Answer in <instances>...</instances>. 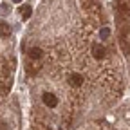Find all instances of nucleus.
I'll use <instances>...</instances> for the list:
<instances>
[{
	"mask_svg": "<svg viewBox=\"0 0 130 130\" xmlns=\"http://www.w3.org/2000/svg\"><path fill=\"white\" fill-rule=\"evenodd\" d=\"M13 2H14V4H20V2H22V0H13Z\"/></svg>",
	"mask_w": 130,
	"mask_h": 130,
	"instance_id": "nucleus-8",
	"label": "nucleus"
},
{
	"mask_svg": "<svg viewBox=\"0 0 130 130\" xmlns=\"http://www.w3.org/2000/svg\"><path fill=\"white\" fill-rule=\"evenodd\" d=\"M29 56H31L32 60H38V58H42V49H40V47H32L31 51H29Z\"/></svg>",
	"mask_w": 130,
	"mask_h": 130,
	"instance_id": "nucleus-5",
	"label": "nucleus"
},
{
	"mask_svg": "<svg viewBox=\"0 0 130 130\" xmlns=\"http://www.w3.org/2000/svg\"><path fill=\"white\" fill-rule=\"evenodd\" d=\"M92 53H94V56H96L98 60H103V58H105V49H103L101 45H98V43L92 47Z\"/></svg>",
	"mask_w": 130,
	"mask_h": 130,
	"instance_id": "nucleus-3",
	"label": "nucleus"
},
{
	"mask_svg": "<svg viewBox=\"0 0 130 130\" xmlns=\"http://www.w3.org/2000/svg\"><path fill=\"white\" fill-rule=\"evenodd\" d=\"M100 35H101V38H107V36L110 35V31H108L107 27H103V29H101V32H100Z\"/></svg>",
	"mask_w": 130,
	"mask_h": 130,
	"instance_id": "nucleus-7",
	"label": "nucleus"
},
{
	"mask_svg": "<svg viewBox=\"0 0 130 130\" xmlns=\"http://www.w3.org/2000/svg\"><path fill=\"white\" fill-rule=\"evenodd\" d=\"M9 35H11V27L2 22V24H0V36H2V38H7Z\"/></svg>",
	"mask_w": 130,
	"mask_h": 130,
	"instance_id": "nucleus-4",
	"label": "nucleus"
},
{
	"mask_svg": "<svg viewBox=\"0 0 130 130\" xmlns=\"http://www.w3.org/2000/svg\"><path fill=\"white\" fill-rule=\"evenodd\" d=\"M43 103H45L47 107H56L58 100H56V96H54V94H51V92H45V94H43Z\"/></svg>",
	"mask_w": 130,
	"mask_h": 130,
	"instance_id": "nucleus-1",
	"label": "nucleus"
},
{
	"mask_svg": "<svg viewBox=\"0 0 130 130\" xmlns=\"http://www.w3.org/2000/svg\"><path fill=\"white\" fill-rule=\"evenodd\" d=\"M31 14H32V9H31L29 6H25V7H24V20H29Z\"/></svg>",
	"mask_w": 130,
	"mask_h": 130,
	"instance_id": "nucleus-6",
	"label": "nucleus"
},
{
	"mask_svg": "<svg viewBox=\"0 0 130 130\" xmlns=\"http://www.w3.org/2000/svg\"><path fill=\"white\" fill-rule=\"evenodd\" d=\"M71 85L72 87H79L81 83H83V76H81V74H78V72H74V74H71Z\"/></svg>",
	"mask_w": 130,
	"mask_h": 130,
	"instance_id": "nucleus-2",
	"label": "nucleus"
}]
</instances>
